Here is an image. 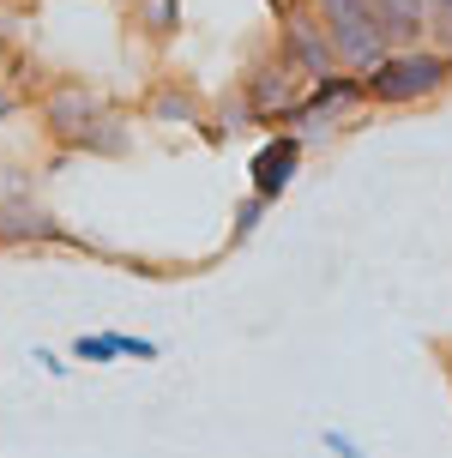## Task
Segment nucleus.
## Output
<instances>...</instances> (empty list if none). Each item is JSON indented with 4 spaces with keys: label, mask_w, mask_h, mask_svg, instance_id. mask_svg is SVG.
Masks as SVG:
<instances>
[{
    "label": "nucleus",
    "mask_w": 452,
    "mask_h": 458,
    "mask_svg": "<svg viewBox=\"0 0 452 458\" xmlns=\"http://www.w3.org/2000/svg\"><path fill=\"white\" fill-rule=\"evenodd\" d=\"M386 19V37L392 48H410V43H429V0H374Z\"/></svg>",
    "instance_id": "11"
},
{
    "label": "nucleus",
    "mask_w": 452,
    "mask_h": 458,
    "mask_svg": "<svg viewBox=\"0 0 452 458\" xmlns=\"http://www.w3.org/2000/svg\"><path fill=\"white\" fill-rule=\"evenodd\" d=\"M266 199H260V193H248V199H242V206H235V242H248V235H253V229H260V224H266Z\"/></svg>",
    "instance_id": "15"
},
{
    "label": "nucleus",
    "mask_w": 452,
    "mask_h": 458,
    "mask_svg": "<svg viewBox=\"0 0 452 458\" xmlns=\"http://www.w3.org/2000/svg\"><path fill=\"white\" fill-rule=\"evenodd\" d=\"M308 13H314L320 30L332 37L338 67H350V72H368L386 48H392L386 19H380V6H374V0H308Z\"/></svg>",
    "instance_id": "2"
},
{
    "label": "nucleus",
    "mask_w": 452,
    "mask_h": 458,
    "mask_svg": "<svg viewBox=\"0 0 452 458\" xmlns=\"http://www.w3.org/2000/svg\"><path fill=\"white\" fill-rule=\"evenodd\" d=\"M115 6H133V0H115Z\"/></svg>",
    "instance_id": "22"
},
{
    "label": "nucleus",
    "mask_w": 452,
    "mask_h": 458,
    "mask_svg": "<svg viewBox=\"0 0 452 458\" xmlns=\"http://www.w3.org/2000/svg\"><path fill=\"white\" fill-rule=\"evenodd\" d=\"M24 242H72V229L30 199H0V248H24Z\"/></svg>",
    "instance_id": "8"
},
{
    "label": "nucleus",
    "mask_w": 452,
    "mask_h": 458,
    "mask_svg": "<svg viewBox=\"0 0 452 458\" xmlns=\"http://www.w3.org/2000/svg\"><path fill=\"white\" fill-rule=\"evenodd\" d=\"M217 114H224V127H217V133H235V127H248V121H253V114H248V103H242V91L229 97V103H224Z\"/></svg>",
    "instance_id": "18"
},
{
    "label": "nucleus",
    "mask_w": 452,
    "mask_h": 458,
    "mask_svg": "<svg viewBox=\"0 0 452 458\" xmlns=\"http://www.w3.org/2000/svg\"><path fill=\"white\" fill-rule=\"evenodd\" d=\"M181 24H187V6L181 0H133V30L145 43H175Z\"/></svg>",
    "instance_id": "12"
},
{
    "label": "nucleus",
    "mask_w": 452,
    "mask_h": 458,
    "mask_svg": "<svg viewBox=\"0 0 452 458\" xmlns=\"http://www.w3.org/2000/svg\"><path fill=\"white\" fill-rule=\"evenodd\" d=\"M320 446L338 453V458H368V446H362L356 435H344V428H320Z\"/></svg>",
    "instance_id": "16"
},
{
    "label": "nucleus",
    "mask_w": 452,
    "mask_h": 458,
    "mask_svg": "<svg viewBox=\"0 0 452 458\" xmlns=\"http://www.w3.org/2000/svg\"><path fill=\"white\" fill-rule=\"evenodd\" d=\"M452 85V55L434 43H410V48H386L374 67L362 72V97L374 109H416Z\"/></svg>",
    "instance_id": "1"
},
{
    "label": "nucleus",
    "mask_w": 452,
    "mask_h": 458,
    "mask_svg": "<svg viewBox=\"0 0 452 458\" xmlns=\"http://www.w3.org/2000/svg\"><path fill=\"white\" fill-rule=\"evenodd\" d=\"M37 368H48V374H67V356H55V350H37Z\"/></svg>",
    "instance_id": "20"
},
{
    "label": "nucleus",
    "mask_w": 452,
    "mask_h": 458,
    "mask_svg": "<svg viewBox=\"0 0 452 458\" xmlns=\"http://www.w3.org/2000/svg\"><path fill=\"white\" fill-rule=\"evenodd\" d=\"M145 114H151L158 127H205V97L193 91L187 79H151Z\"/></svg>",
    "instance_id": "9"
},
{
    "label": "nucleus",
    "mask_w": 452,
    "mask_h": 458,
    "mask_svg": "<svg viewBox=\"0 0 452 458\" xmlns=\"http://www.w3.org/2000/svg\"><path fill=\"white\" fill-rule=\"evenodd\" d=\"M24 109V97L19 91H6V85H0V127H6V121H13V114Z\"/></svg>",
    "instance_id": "19"
},
{
    "label": "nucleus",
    "mask_w": 452,
    "mask_h": 458,
    "mask_svg": "<svg viewBox=\"0 0 452 458\" xmlns=\"http://www.w3.org/2000/svg\"><path fill=\"white\" fill-rule=\"evenodd\" d=\"M271 13H277V55H284L302 79H320V72L338 67V48L320 30V19L308 13V0H271Z\"/></svg>",
    "instance_id": "3"
},
{
    "label": "nucleus",
    "mask_w": 452,
    "mask_h": 458,
    "mask_svg": "<svg viewBox=\"0 0 452 458\" xmlns=\"http://www.w3.org/2000/svg\"><path fill=\"white\" fill-rule=\"evenodd\" d=\"M43 133L48 139H67L72 127H85L90 114H103V97L90 91V85H79V79H55L43 91Z\"/></svg>",
    "instance_id": "7"
},
{
    "label": "nucleus",
    "mask_w": 452,
    "mask_h": 458,
    "mask_svg": "<svg viewBox=\"0 0 452 458\" xmlns=\"http://www.w3.org/2000/svg\"><path fill=\"white\" fill-rule=\"evenodd\" d=\"M67 362H85V368H109L121 362V350H115V332H85V338L67 344Z\"/></svg>",
    "instance_id": "13"
},
{
    "label": "nucleus",
    "mask_w": 452,
    "mask_h": 458,
    "mask_svg": "<svg viewBox=\"0 0 452 458\" xmlns=\"http://www.w3.org/2000/svg\"><path fill=\"white\" fill-rule=\"evenodd\" d=\"M368 97H362V72L350 67H332V72H320V79H308V91L295 97V109L284 114V127H308V121H338V114L362 109Z\"/></svg>",
    "instance_id": "5"
},
{
    "label": "nucleus",
    "mask_w": 452,
    "mask_h": 458,
    "mask_svg": "<svg viewBox=\"0 0 452 458\" xmlns=\"http://www.w3.org/2000/svg\"><path fill=\"white\" fill-rule=\"evenodd\" d=\"M61 145H67L72 157H127L133 151V133H127V121L115 109H103V114H90L85 127H72Z\"/></svg>",
    "instance_id": "10"
},
{
    "label": "nucleus",
    "mask_w": 452,
    "mask_h": 458,
    "mask_svg": "<svg viewBox=\"0 0 452 458\" xmlns=\"http://www.w3.org/2000/svg\"><path fill=\"white\" fill-rule=\"evenodd\" d=\"M440 362H447V380H452V344H440Z\"/></svg>",
    "instance_id": "21"
},
{
    "label": "nucleus",
    "mask_w": 452,
    "mask_h": 458,
    "mask_svg": "<svg viewBox=\"0 0 452 458\" xmlns=\"http://www.w3.org/2000/svg\"><path fill=\"white\" fill-rule=\"evenodd\" d=\"M115 350H121V356H133V362H158V356H163L151 338H133V332H115Z\"/></svg>",
    "instance_id": "17"
},
{
    "label": "nucleus",
    "mask_w": 452,
    "mask_h": 458,
    "mask_svg": "<svg viewBox=\"0 0 452 458\" xmlns=\"http://www.w3.org/2000/svg\"><path fill=\"white\" fill-rule=\"evenodd\" d=\"M295 85H302V72L284 61V55H266V61H253L242 72V103H248L253 127H284V114L295 109Z\"/></svg>",
    "instance_id": "4"
},
{
    "label": "nucleus",
    "mask_w": 452,
    "mask_h": 458,
    "mask_svg": "<svg viewBox=\"0 0 452 458\" xmlns=\"http://www.w3.org/2000/svg\"><path fill=\"white\" fill-rule=\"evenodd\" d=\"M429 43L452 55V0H429Z\"/></svg>",
    "instance_id": "14"
},
{
    "label": "nucleus",
    "mask_w": 452,
    "mask_h": 458,
    "mask_svg": "<svg viewBox=\"0 0 452 458\" xmlns=\"http://www.w3.org/2000/svg\"><path fill=\"white\" fill-rule=\"evenodd\" d=\"M302 151H308V139L295 133V127H284V133H271L260 151H253L248 175H253V193L266 199V206H277L284 193H290V182L302 175Z\"/></svg>",
    "instance_id": "6"
}]
</instances>
